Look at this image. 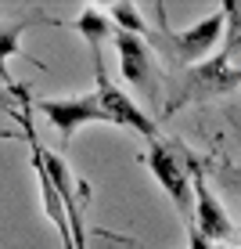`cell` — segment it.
<instances>
[{
    "label": "cell",
    "mask_w": 241,
    "mask_h": 249,
    "mask_svg": "<svg viewBox=\"0 0 241 249\" xmlns=\"http://www.w3.org/2000/svg\"><path fill=\"white\" fill-rule=\"evenodd\" d=\"M241 87V69L230 62V51H220V54L205 58L202 65H191L184 76H180V90L166 101L162 112L173 116L177 108L191 105V101H205V98H220V94H230Z\"/></svg>",
    "instance_id": "cell-1"
},
{
    "label": "cell",
    "mask_w": 241,
    "mask_h": 249,
    "mask_svg": "<svg viewBox=\"0 0 241 249\" xmlns=\"http://www.w3.org/2000/svg\"><path fill=\"white\" fill-rule=\"evenodd\" d=\"M32 25H58V22L50 18L44 7H0V87L18 98L25 116H29V94L15 83L7 62H11L15 54H22V36L32 29Z\"/></svg>",
    "instance_id": "cell-2"
},
{
    "label": "cell",
    "mask_w": 241,
    "mask_h": 249,
    "mask_svg": "<svg viewBox=\"0 0 241 249\" xmlns=\"http://www.w3.org/2000/svg\"><path fill=\"white\" fill-rule=\"evenodd\" d=\"M144 162H148L151 177L162 184V192L173 199L177 213L184 217L187 231H191V228H194V192H191V174H187L184 159L177 156V148L166 141V137H162V141H151Z\"/></svg>",
    "instance_id": "cell-3"
},
{
    "label": "cell",
    "mask_w": 241,
    "mask_h": 249,
    "mask_svg": "<svg viewBox=\"0 0 241 249\" xmlns=\"http://www.w3.org/2000/svg\"><path fill=\"white\" fill-rule=\"evenodd\" d=\"M94 80H97V101H101V108H105V116H108V123L112 126H126V130H137V134H144V141H162V134H159V126H155V119L144 112V108H137V101H130L123 90L115 87V83L105 76V58H94Z\"/></svg>",
    "instance_id": "cell-4"
},
{
    "label": "cell",
    "mask_w": 241,
    "mask_h": 249,
    "mask_svg": "<svg viewBox=\"0 0 241 249\" xmlns=\"http://www.w3.org/2000/svg\"><path fill=\"white\" fill-rule=\"evenodd\" d=\"M223 25H227V15H223V7H216L212 15H205L202 22L187 25V29H162V33H166V44L173 47V58L191 69V65H202L216 51Z\"/></svg>",
    "instance_id": "cell-5"
},
{
    "label": "cell",
    "mask_w": 241,
    "mask_h": 249,
    "mask_svg": "<svg viewBox=\"0 0 241 249\" xmlns=\"http://www.w3.org/2000/svg\"><path fill=\"white\" fill-rule=\"evenodd\" d=\"M184 166L191 174V192H194V231L205 242H223L230 238V217L223 210V202L216 199V192L209 188V181L202 177V166L191 152H184Z\"/></svg>",
    "instance_id": "cell-6"
},
{
    "label": "cell",
    "mask_w": 241,
    "mask_h": 249,
    "mask_svg": "<svg viewBox=\"0 0 241 249\" xmlns=\"http://www.w3.org/2000/svg\"><path fill=\"white\" fill-rule=\"evenodd\" d=\"M40 112H44L50 119V126L58 130V137H62V148H68L72 144V137L80 126H87V123H108V116H105V108H101V101H97V94H80V98H47V101H40Z\"/></svg>",
    "instance_id": "cell-7"
},
{
    "label": "cell",
    "mask_w": 241,
    "mask_h": 249,
    "mask_svg": "<svg viewBox=\"0 0 241 249\" xmlns=\"http://www.w3.org/2000/svg\"><path fill=\"white\" fill-rule=\"evenodd\" d=\"M112 40H115V47H119V72H123V80L130 83L137 94H144L151 105H159V72H155L148 40L119 33V29H115Z\"/></svg>",
    "instance_id": "cell-8"
},
{
    "label": "cell",
    "mask_w": 241,
    "mask_h": 249,
    "mask_svg": "<svg viewBox=\"0 0 241 249\" xmlns=\"http://www.w3.org/2000/svg\"><path fill=\"white\" fill-rule=\"evenodd\" d=\"M76 29L83 33V40L90 44L94 58L101 54V44H105L108 36H115V25H112L108 15H101L97 7H87V11H80V18H76Z\"/></svg>",
    "instance_id": "cell-9"
},
{
    "label": "cell",
    "mask_w": 241,
    "mask_h": 249,
    "mask_svg": "<svg viewBox=\"0 0 241 249\" xmlns=\"http://www.w3.org/2000/svg\"><path fill=\"white\" fill-rule=\"evenodd\" d=\"M108 18L119 33H130V36H144V33H148V22H144V15H141L137 4H112Z\"/></svg>",
    "instance_id": "cell-10"
},
{
    "label": "cell",
    "mask_w": 241,
    "mask_h": 249,
    "mask_svg": "<svg viewBox=\"0 0 241 249\" xmlns=\"http://www.w3.org/2000/svg\"><path fill=\"white\" fill-rule=\"evenodd\" d=\"M227 181L238 184V195H241V174H234V170H227Z\"/></svg>",
    "instance_id": "cell-11"
},
{
    "label": "cell",
    "mask_w": 241,
    "mask_h": 249,
    "mask_svg": "<svg viewBox=\"0 0 241 249\" xmlns=\"http://www.w3.org/2000/svg\"><path fill=\"white\" fill-rule=\"evenodd\" d=\"M0 137H11V130H4V126H0Z\"/></svg>",
    "instance_id": "cell-12"
}]
</instances>
